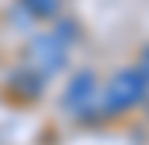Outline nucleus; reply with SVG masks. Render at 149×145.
Masks as SVG:
<instances>
[{"mask_svg":"<svg viewBox=\"0 0 149 145\" xmlns=\"http://www.w3.org/2000/svg\"><path fill=\"white\" fill-rule=\"evenodd\" d=\"M100 99V110L103 113H124V110H132V106L146 103L149 99V78L142 75L139 67H121L114 78L107 81V88L96 96Z\"/></svg>","mask_w":149,"mask_h":145,"instance_id":"f257e3e1","label":"nucleus"},{"mask_svg":"<svg viewBox=\"0 0 149 145\" xmlns=\"http://www.w3.org/2000/svg\"><path fill=\"white\" fill-rule=\"evenodd\" d=\"M29 60H32V67L39 75H53V71H61L68 64V43L57 32L53 35H36L29 43Z\"/></svg>","mask_w":149,"mask_h":145,"instance_id":"f03ea898","label":"nucleus"},{"mask_svg":"<svg viewBox=\"0 0 149 145\" xmlns=\"http://www.w3.org/2000/svg\"><path fill=\"white\" fill-rule=\"evenodd\" d=\"M96 96H100V88H96V71H78L71 81H68V88H64V110H71V113H85L92 103H96Z\"/></svg>","mask_w":149,"mask_h":145,"instance_id":"7ed1b4c3","label":"nucleus"},{"mask_svg":"<svg viewBox=\"0 0 149 145\" xmlns=\"http://www.w3.org/2000/svg\"><path fill=\"white\" fill-rule=\"evenodd\" d=\"M22 7L32 11L36 18H57L61 14V0H22Z\"/></svg>","mask_w":149,"mask_h":145,"instance_id":"20e7f679","label":"nucleus"},{"mask_svg":"<svg viewBox=\"0 0 149 145\" xmlns=\"http://www.w3.org/2000/svg\"><path fill=\"white\" fill-rule=\"evenodd\" d=\"M139 71H142V75H146V78H149V46H146V50H142V60H139Z\"/></svg>","mask_w":149,"mask_h":145,"instance_id":"39448f33","label":"nucleus"}]
</instances>
